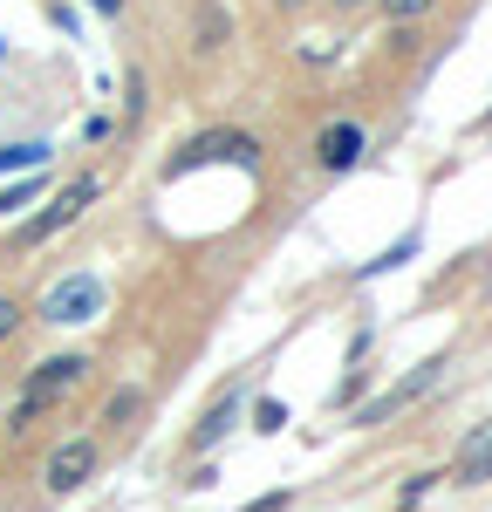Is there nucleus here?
Returning <instances> with one entry per match:
<instances>
[{
    "instance_id": "obj_1",
    "label": "nucleus",
    "mask_w": 492,
    "mask_h": 512,
    "mask_svg": "<svg viewBox=\"0 0 492 512\" xmlns=\"http://www.w3.org/2000/svg\"><path fill=\"white\" fill-rule=\"evenodd\" d=\"M89 198H96V178H76V185H62V198H55V205H48L41 219H28V226H21V246H41L48 233H62V226L76 219Z\"/></svg>"
},
{
    "instance_id": "obj_2",
    "label": "nucleus",
    "mask_w": 492,
    "mask_h": 512,
    "mask_svg": "<svg viewBox=\"0 0 492 512\" xmlns=\"http://www.w3.org/2000/svg\"><path fill=\"white\" fill-rule=\"evenodd\" d=\"M48 321H96V308H103V287L89 274H76V280H62V287H48Z\"/></svg>"
},
{
    "instance_id": "obj_3",
    "label": "nucleus",
    "mask_w": 492,
    "mask_h": 512,
    "mask_svg": "<svg viewBox=\"0 0 492 512\" xmlns=\"http://www.w3.org/2000/svg\"><path fill=\"white\" fill-rule=\"evenodd\" d=\"M89 472H96V444H89V437H69V444L48 458V485H55V492H76V485H89Z\"/></svg>"
},
{
    "instance_id": "obj_4",
    "label": "nucleus",
    "mask_w": 492,
    "mask_h": 512,
    "mask_svg": "<svg viewBox=\"0 0 492 512\" xmlns=\"http://www.w3.org/2000/svg\"><path fill=\"white\" fill-rule=\"evenodd\" d=\"M82 369H89L82 355H62V362H41V376H35V383H28V396H21V417H35L41 403H48V396H55V390H69V383H76Z\"/></svg>"
},
{
    "instance_id": "obj_5",
    "label": "nucleus",
    "mask_w": 492,
    "mask_h": 512,
    "mask_svg": "<svg viewBox=\"0 0 492 512\" xmlns=\"http://www.w3.org/2000/svg\"><path fill=\"white\" fill-rule=\"evenodd\" d=\"M356 158H363V130H356V123H335V130H322V164H328V171H349Z\"/></svg>"
},
{
    "instance_id": "obj_6",
    "label": "nucleus",
    "mask_w": 492,
    "mask_h": 512,
    "mask_svg": "<svg viewBox=\"0 0 492 512\" xmlns=\"http://www.w3.org/2000/svg\"><path fill=\"white\" fill-rule=\"evenodd\" d=\"M253 158V137H240V130H205L199 144H192V158Z\"/></svg>"
},
{
    "instance_id": "obj_7",
    "label": "nucleus",
    "mask_w": 492,
    "mask_h": 512,
    "mask_svg": "<svg viewBox=\"0 0 492 512\" xmlns=\"http://www.w3.org/2000/svg\"><path fill=\"white\" fill-rule=\"evenodd\" d=\"M486 472H492V431L472 437V451H465V465H458V485H479Z\"/></svg>"
},
{
    "instance_id": "obj_8",
    "label": "nucleus",
    "mask_w": 492,
    "mask_h": 512,
    "mask_svg": "<svg viewBox=\"0 0 492 512\" xmlns=\"http://www.w3.org/2000/svg\"><path fill=\"white\" fill-rule=\"evenodd\" d=\"M48 158V144H21V151H0V171H35Z\"/></svg>"
},
{
    "instance_id": "obj_9",
    "label": "nucleus",
    "mask_w": 492,
    "mask_h": 512,
    "mask_svg": "<svg viewBox=\"0 0 492 512\" xmlns=\"http://www.w3.org/2000/svg\"><path fill=\"white\" fill-rule=\"evenodd\" d=\"M226 424H233V403H219V410H212V417L199 424V444H212V437L226 431Z\"/></svg>"
},
{
    "instance_id": "obj_10",
    "label": "nucleus",
    "mask_w": 492,
    "mask_h": 512,
    "mask_svg": "<svg viewBox=\"0 0 492 512\" xmlns=\"http://www.w3.org/2000/svg\"><path fill=\"white\" fill-rule=\"evenodd\" d=\"M123 417H137V390H123V396H110V424H123Z\"/></svg>"
},
{
    "instance_id": "obj_11",
    "label": "nucleus",
    "mask_w": 492,
    "mask_h": 512,
    "mask_svg": "<svg viewBox=\"0 0 492 512\" xmlns=\"http://www.w3.org/2000/svg\"><path fill=\"white\" fill-rule=\"evenodd\" d=\"M383 7H390V14H397V21H410V14H424V7H431V0H383Z\"/></svg>"
},
{
    "instance_id": "obj_12",
    "label": "nucleus",
    "mask_w": 492,
    "mask_h": 512,
    "mask_svg": "<svg viewBox=\"0 0 492 512\" xmlns=\"http://www.w3.org/2000/svg\"><path fill=\"white\" fill-rule=\"evenodd\" d=\"M14 321H21V308H14V301H7V294H0V342H7V335H14Z\"/></svg>"
},
{
    "instance_id": "obj_13",
    "label": "nucleus",
    "mask_w": 492,
    "mask_h": 512,
    "mask_svg": "<svg viewBox=\"0 0 492 512\" xmlns=\"http://www.w3.org/2000/svg\"><path fill=\"white\" fill-rule=\"evenodd\" d=\"M89 7H117V0H89Z\"/></svg>"
},
{
    "instance_id": "obj_14",
    "label": "nucleus",
    "mask_w": 492,
    "mask_h": 512,
    "mask_svg": "<svg viewBox=\"0 0 492 512\" xmlns=\"http://www.w3.org/2000/svg\"><path fill=\"white\" fill-rule=\"evenodd\" d=\"M335 7H356V0H335Z\"/></svg>"
}]
</instances>
